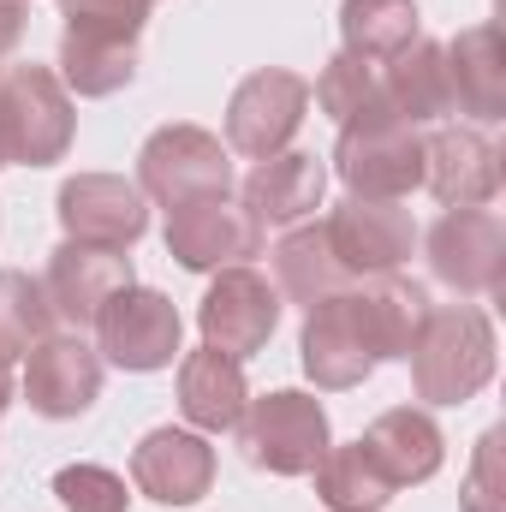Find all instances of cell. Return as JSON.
Instances as JSON below:
<instances>
[{
  "instance_id": "obj_7",
  "label": "cell",
  "mask_w": 506,
  "mask_h": 512,
  "mask_svg": "<svg viewBox=\"0 0 506 512\" xmlns=\"http://www.w3.org/2000/svg\"><path fill=\"white\" fill-rule=\"evenodd\" d=\"M179 334H185V322H179L173 298L155 292V286H137V280H131L126 292H114L102 304V316H96V352H102V364L131 370V376L167 370L179 358Z\"/></svg>"
},
{
  "instance_id": "obj_2",
  "label": "cell",
  "mask_w": 506,
  "mask_h": 512,
  "mask_svg": "<svg viewBox=\"0 0 506 512\" xmlns=\"http://www.w3.org/2000/svg\"><path fill=\"white\" fill-rule=\"evenodd\" d=\"M411 387L429 405H465L495 376V322L477 304H429L411 352Z\"/></svg>"
},
{
  "instance_id": "obj_8",
  "label": "cell",
  "mask_w": 506,
  "mask_h": 512,
  "mask_svg": "<svg viewBox=\"0 0 506 512\" xmlns=\"http://www.w3.org/2000/svg\"><path fill=\"white\" fill-rule=\"evenodd\" d=\"M161 239H167V256H173L179 268H191V274L239 268V262L262 256V245H268V233L251 221L245 203H233V191H227V197H197V203L167 209V233H161Z\"/></svg>"
},
{
  "instance_id": "obj_16",
  "label": "cell",
  "mask_w": 506,
  "mask_h": 512,
  "mask_svg": "<svg viewBox=\"0 0 506 512\" xmlns=\"http://www.w3.org/2000/svg\"><path fill=\"white\" fill-rule=\"evenodd\" d=\"M131 483L137 495L161 501V507H191L209 495L215 483V447L209 435L197 429H149L137 447H131Z\"/></svg>"
},
{
  "instance_id": "obj_15",
  "label": "cell",
  "mask_w": 506,
  "mask_h": 512,
  "mask_svg": "<svg viewBox=\"0 0 506 512\" xmlns=\"http://www.w3.org/2000/svg\"><path fill=\"white\" fill-rule=\"evenodd\" d=\"M126 286H131V256L126 251L78 245V239H66L60 251L48 256V274H42V292H48L54 316H60L72 334L96 328L102 304H108L114 292H126Z\"/></svg>"
},
{
  "instance_id": "obj_17",
  "label": "cell",
  "mask_w": 506,
  "mask_h": 512,
  "mask_svg": "<svg viewBox=\"0 0 506 512\" xmlns=\"http://www.w3.org/2000/svg\"><path fill=\"white\" fill-rule=\"evenodd\" d=\"M423 185L447 209H483L501 191V149L477 126H435L423 137Z\"/></svg>"
},
{
  "instance_id": "obj_12",
  "label": "cell",
  "mask_w": 506,
  "mask_h": 512,
  "mask_svg": "<svg viewBox=\"0 0 506 512\" xmlns=\"http://www.w3.org/2000/svg\"><path fill=\"white\" fill-rule=\"evenodd\" d=\"M54 209H60L66 239H78V245L131 251L149 233V197L137 191V179H120V173H78V179H66Z\"/></svg>"
},
{
  "instance_id": "obj_32",
  "label": "cell",
  "mask_w": 506,
  "mask_h": 512,
  "mask_svg": "<svg viewBox=\"0 0 506 512\" xmlns=\"http://www.w3.org/2000/svg\"><path fill=\"white\" fill-rule=\"evenodd\" d=\"M24 36V0H0V54H12Z\"/></svg>"
},
{
  "instance_id": "obj_22",
  "label": "cell",
  "mask_w": 506,
  "mask_h": 512,
  "mask_svg": "<svg viewBox=\"0 0 506 512\" xmlns=\"http://www.w3.org/2000/svg\"><path fill=\"white\" fill-rule=\"evenodd\" d=\"M381 96H387V108H393L405 126H441V120L453 114L441 42L417 36L411 48H399V54L381 66Z\"/></svg>"
},
{
  "instance_id": "obj_33",
  "label": "cell",
  "mask_w": 506,
  "mask_h": 512,
  "mask_svg": "<svg viewBox=\"0 0 506 512\" xmlns=\"http://www.w3.org/2000/svg\"><path fill=\"white\" fill-rule=\"evenodd\" d=\"M6 405H12V364L0 358V417H6Z\"/></svg>"
},
{
  "instance_id": "obj_1",
  "label": "cell",
  "mask_w": 506,
  "mask_h": 512,
  "mask_svg": "<svg viewBox=\"0 0 506 512\" xmlns=\"http://www.w3.org/2000/svg\"><path fill=\"white\" fill-rule=\"evenodd\" d=\"M429 316V292L405 274H370L304 310L298 358L304 376L328 393L370 382L387 358H405Z\"/></svg>"
},
{
  "instance_id": "obj_29",
  "label": "cell",
  "mask_w": 506,
  "mask_h": 512,
  "mask_svg": "<svg viewBox=\"0 0 506 512\" xmlns=\"http://www.w3.org/2000/svg\"><path fill=\"white\" fill-rule=\"evenodd\" d=\"M54 495L66 501L72 512H126V477H114L108 465H66L54 471Z\"/></svg>"
},
{
  "instance_id": "obj_9",
  "label": "cell",
  "mask_w": 506,
  "mask_h": 512,
  "mask_svg": "<svg viewBox=\"0 0 506 512\" xmlns=\"http://www.w3.org/2000/svg\"><path fill=\"white\" fill-rule=\"evenodd\" d=\"M304 114H310V84L286 66H262L227 102V149L245 161H268L298 137Z\"/></svg>"
},
{
  "instance_id": "obj_4",
  "label": "cell",
  "mask_w": 506,
  "mask_h": 512,
  "mask_svg": "<svg viewBox=\"0 0 506 512\" xmlns=\"http://www.w3.org/2000/svg\"><path fill=\"white\" fill-rule=\"evenodd\" d=\"M233 429H239L245 459L256 471H268V477H310L322 465V453L334 447L322 399L298 393V387H274V393L251 399Z\"/></svg>"
},
{
  "instance_id": "obj_10",
  "label": "cell",
  "mask_w": 506,
  "mask_h": 512,
  "mask_svg": "<svg viewBox=\"0 0 506 512\" xmlns=\"http://www.w3.org/2000/svg\"><path fill=\"white\" fill-rule=\"evenodd\" d=\"M197 328H203V346H215V352H227V358L245 364L280 328V292L268 286V274H256L245 262L221 268L215 286L197 304Z\"/></svg>"
},
{
  "instance_id": "obj_20",
  "label": "cell",
  "mask_w": 506,
  "mask_h": 512,
  "mask_svg": "<svg viewBox=\"0 0 506 512\" xmlns=\"http://www.w3.org/2000/svg\"><path fill=\"white\" fill-rule=\"evenodd\" d=\"M251 405V387H245V364L203 346V352H185L179 358V411L197 435H221L245 417Z\"/></svg>"
},
{
  "instance_id": "obj_13",
  "label": "cell",
  "mask_w": 506,
  "mask_h": 512,
  "mask_svg": "<svg viewBox=\"0 0 506 512\" xmlns=\"http://www.w3.org/2000/svg\"><path fill=\"white\" fill-rule=\"evenodd\" d=\"M328 245L352 280L370 274H399L417 251V221L405 203H376V197H346L328 221Z\"/></svg>"
},
{
  "instance_id": "obj_23",
  "label": "cell",
  "mask_w": 506,
  "mask_h": 512,
  "mask_svg": "<svg viewBox=\"0 0 506 512\" xmlns=\"http://www.w3.org/2000/svg\"><path fill=\"white\" fill-rule=\"evenodd\" d=\"M352 274L340 268V256L328 245V227L322 221H298L280 245H274V292H286L292 304H322L334 292H346Z\"/></svg>"
},
{
  "instance_id": "obj_6",
  "label": "cell",
  "mask_w": 506,
  "mask_h": 512,
  "mask_svg": "<svg viewBox=\"0 0 506 512\" xmlns=\"http://www.w3.org/2000/svg\"><path fill=\"white\" fill-rule=\"evenodd\" d=\"M137 191L155 197L161 209L197 203V197H227L233 191V149L203 126H161L137 149Z\"/></svg>"
},
{
  "instance_id": "obj_26",
  "label": "cell",
  "mask_w": 506,
  "mask_h": 512,
  "mask_svg": "<svg viewBox=\"0 0 506 512\" xmlns=\"http://www.w3.org/2000/svg\"><path fill=\"white\" fill-rule=\"evenodd\" d=\"M310 477H316V501H322L328 512H381L393 495H399V489L387 483V471L370 459L364 441H352V447H328L322 465H316Z\"/></svg>"
},
{
  "instance_id": "obj_31",
  "label": "cell",
  "mask_w": 506,
  "mask_h": 512,
  "mask_svg": "<svg viewBox=\"0 0 506 512\" xmlns=\"http://www.w3.org/2000/svg\"><path fill=\"white\" fill-rule=\"evenodd\" d=\"M501 447H506L501 429H489V435L477 441V459H471V477H465V495H459V507H465V512H506Z\"/></svg>"
},
{
  "instance_id": "obj_14",
  "label": "cell",
  "mask_w": 506,
  "mask_h": 512,
  "mask_svg": "<svg viewBox=\"0 0 506 512\" xmlns=\"http://www.w3.org/2000/svg\"><path fill=\"white\" fill-rule=\"evenodd\" d=\"M24 399L36 417H84L102 399V352L84 334H48L42 346H30L24 364Z\"/></svg>"
},
{
  "instance_id": "obj_27",
  "label": "cell",
  "mask_w": 506,
  "mask_h": 512,
  "mask_svg": "<svg viewBox=\"0 0 506 512\" xmlns=\"http://www.w3.org/2000/svg\"><path fill=\"white\" fill-rule=\"evenodd\" d=\"M54 334V304L42 292V280H30L24 268H0V358H30V346H42Z\"/></svg>"
},
{
  "instance_id": "obj_30",
  "label": "cell",
  "mask_w": 506,
  "mask_h": 512,
  "mask_svg": "<svg viewBox=\"0 0 506 512\" xmlns=\"http://www.w3.org/2000/svg\"><path fill=\"white\" fill-rule=\"evenodd\" d=\"M155 0H60V18L66 30H96V36H143V18H149Z\"/></svg>"
},
{
  "instance_id": "obj_24",
  "label": "cell",
  "mask_w": 506,
  "mask_h": 512,
  "mask_svg": "<svg viewBox=\"0 0 506 512\" xmlns=\"http://www.w3.org/2000/svg\"><path fill=\"white\" fill-rule=\"evenodd\" d=\"M137 78V42L126 36H96V30H66L60 36V84L72 96H114Z\"/></svg>"
},
{
  "instance_id": "obj_21",
  "label": "cell",
  "mask_w": 506,
  "mask_h": 512,
  "mask_svg": "<svg viewBox=\"0 0 506 512\" xmlns=\"http://www.w3.org/2000/svg\"><path fill=\"white\" fill-rule=\"evenodd\" d=\"M358 441L370 447V459L387 471V483H393V489L429 483V477L441 471V459H447V441H441L435 417H429V411H417V405H393V411H381Z\"/></svg>"
},
{
  "instance_id": "obj_28",
  "label": "cell",
  "mask_w": 506,
  "mask_h": 512,
  "mask_svg": "<svg viewBox=\"0 0 506 512\" xmlns=\"http://www.w3.org/2000/svg\"><path fill=\"white\" fill-rule=\"evenodd\" d=\"M310 96H316V108H322L334 126H346V120H370V114H393L387 96H381V66L358 60V54H346V48L322 66V78H316Z\"/></svg>"
},
{
  "instance_id": "obj_5",
  "label": "cell",
  "mask_w": 506,
  "mask_h": 512,
  "mask_svg": "<svg viewBox=\"0 0 506 512\" xmlns=\"http://www.w3.org/2000/svg\"><path fill=\"white\" fill-rule=\"evenodd\" d=\"M334 173L352 197L405 203L423 185V126H405L399 114L346 120L334 143Z\"/></svg>"
},
{
  "instance_id": "obj_3",
  "label": "cell",
  "mask_w": 506,
  "mask_h": 512,
  "mask_svg": "<svg viewBox=\"0 0 506 512\" xmlns=\"http://www.w3.org/2000/svg\"><path fill=\"white\" fill-rule=\"evenodd\" d=\"M72 90L60 84L54 66H0V143L6 167H54L72 149Z\"/></svg>"
},
{
  "instance_id": "obj_34",
  "label": "cell",
  "mask_w": 506,
  "mask_h": 512,
  "mask_svg": "<svg viewBox=\"0 0 506 512\" xmlns=\"http://www.w3.org/2000/svg\"><path fill=\"white\" fill-rule=\"evenodd\" d=\"M0 167H6V143H0Z\"/></svg>"
},
{
  "instance_id": "obj_25",
  "label": "cell",
  "mask_w": 506,
  "mask_h": 512,
  "mask_svg": "<svg viewBox=\"0 0 506 512\" xmlns=\"http://www.w3.org/2000/svg\"><path fill=\"white\" fill-rule=\"evenodd\" d=\"M417 36H423L417 0H346L340 6V42H346V54H358L370 66H387Z\"/></svg>"
},
{
  "instance_id": "obj_11",
  "label": "cell",
  "mask_w": 506,
  "mask_h": 512,
  "mask_svg": "<svg viewBox=\"0 0 506 512\" xmlns=\"http://www.w3.org/2000/svg\"><path fill=\"white\" fill-rule=\"evenodd\" d=\"M429 274L447 286V292H501L506 286V227L501 215L489 209H447L429 239Z\"/></svg>"
},
{
  "instance_id": "obj_18",
  "label": "cell",
  "mask_w": 506,
  "mask_h": 512,
  "mask_svg": "<svg viewBox=\"0 0 506 512\" xmlns=\"http://www.w3.org/2000/svg\"><path fill=\"white\" fill-rule=\"evenodd\" d=\"M322 191H328V167L322 155L310 149H280L268 161H256L245 173V191L239 203L251 209V221L268 233V227H298L322 209Z\"/></svg>"
},
{
  "instance_id": "obj_19",
  "label": "cell",
  "mask_w": 506,
  "mask_h": 512,
  "mask_svg": "<svg viewBox=\"0 0 506 512\" xmlns=\"http://www.w3.org/2000/svg\"><path fill=\"white\" fill-rule=\"evenodd\" d=\"M447 60V90H453V114L495 126L506 114V48L495 24H471L453 42H441Z\"/></svg>"
}]
</instances>
